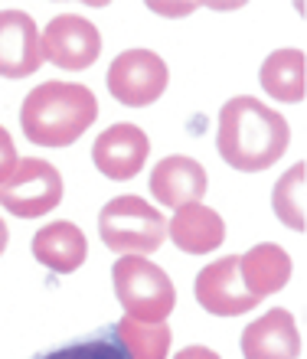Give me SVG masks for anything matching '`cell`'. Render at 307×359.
<instances>
[{
    "label": "cell",
    "mask_w": 307,
    "mask_h": 359,
    "mask_svg": "<svg viewBox=\"0 0 307 359\" xmlns=\"http://www.w3.org/2000/svg\"><path fill=\"white\" fill-rule=\"evenodd\" d=\"M291 128L278 111H271L265 102L252 95H236L222 104L219 128H216V147L219 157L236 170L259 173L281 161L288 151Z\"/></svg>",
    "instance_id": "6da1fadb"
},
{
    "label": "cell",
    "mask_w": 307,
    "mask_h": 359,
    "mask_svg": "<svg viewBox=\"0 0 307 359\" xmlns=\"http://www.w3.org/2000/svg\"><path fill=\"white\" fill-rule=\"evenodd\" d=\"M98 98L76 82H43L23 98L20 124L33 144L69 147L95 124Z\"/></svg>",
    "instance_id": "7a4b0ae2"
},
{
    "label": "cell",
    "mask_w": 307,
    "mask_h": 359,
    "mask_svg": "<svg viewBox=\"0 0 307 359\" xmlns=\"http://www.w3.org/2000/svg\"><path fill=\"white\" fill-rule=\"evenodd\" d=\"M115 297L125 307L128 320L137 323H163L177 304V287L163 268L141 255H121L111 268Z\"/></svg>",
    "instance_id": "3957f363"
},
{
    "label": "cell",
    "mask_w": 307,
    "mask_h": 359,
    "mask_svg": "<svg viewBox=\"0 0 307 359\" xmlns=\"http://www.w3.org/2000/svg\"><path fill=\"white\" fill-rule=\"evenodd\" d=\"M98 236L111 252L147 258L163 245L167 222L147 199L115 196L98 212Z\"/></svg>",
    "instance_id": "277c9868"
},
{
    "label": "cell",
    "mask_w": 307,
    "mask_h": 359,
    "mask_svg": "<svg viewBox=\"0 0 307 359\" xmlns=\"http://www.w3.org/2000/svg\"><path fill=\"white\" fill-rule=\"evenodd\" d=\"M59 199H62V177L53 163L39 157L17 161V170L0 183V206L20 219L46 216L59 206Z\"/></svg>",
    "instance_id": "5b68a950"
},
{
    "label": "cell",
    "mask_w": 307,
    "mask_h": 359,
    "mask_svg": "<svg viewBox=\"0 0 307 359\" xmlns=\"http://www.w3.org/2000/svg\"><path fill=\"white\" fill-rule=\"evenodd\" d=\"M167 82H170L167 62L151 49H128L108 66V92L128 108L154 104L167 92Z\"/></svg>",
    "instance_id": "8992f818"
},
{
    "label": "cell",
    "mask_w": 307,
    "mask_h": 359,
    "mask_svg": "<svg viewBox=\"0 0 307 359\" xmlns=\"http://www.w3.org/2000/svg\"><path fill=\"white\" fill-rule=\"evenodd\" d=\"M39 46L43 59H49L59 69H88L102 53V36L98 27L88 23L79 13H62V17L49 20V27L39 33Z\"/></svg>",
    "instance_id": "52a82bcc"
},
{
    "label": "cell",
    "mask_w": 307,
    "mask_h": 359,
    "mask_svg": "<svg viewBox=\"0 0 307 359\" xmlns=\"http://www.w3.org/2000/svg\"><path fill=\"white\" fill-rule=\"evenodd\" d=\"M196 301L216 317H239L259 304L242 284L239 255H226L196 274Z\"/></svg>",
    "instance_id": "ba28073f"
},
{
    "label": "cell",
    "mask_w": 307,
    "mask_h": 359,
    "mask_svg": "<svg viewBox=\"0 0 307 359\" xmlns=\"http://www.w3.org/2000/svg\"><path fill=\"white\" fill-rule=\"evenodd\" d=\"M151 154V141L137 124H111L108 131L98 134L95 147H92V161L108 180H131L141 173Z\"/></svg>",
    "instance_id": "9c48e42d"
},
{
    "label": "cell",
    "mask_w": 307,
    "mask_h": 359,
    "mask_svg": "<svg viewBox=\"0 0 307 359\" xmlns=\"http://www.w3.org/2000/svg\"><path fill=\"white\" fill-rule=\"evenodd\" d=\"M43 66L39 29L23 10H0V76L27 79Z\"/></svg>",
    "instance_id": "30bf717a"
},
{
    "label": "cell",
    "mask_w": 307,
    "mask_h": 359,
    "mask_svg": "<svg viewBox=\"0 0 307 359\" xmlns=\"http://www.w3.org/2000/svg\"><path fill=\"white\" fill-rule=\"evenodd\" d=\"M242 356L245 359H298L301 333L291 311L275 307L242 330Z\"/></svg>",
    "instance_id": "8fae6325"
},
{
    "label": "cell",
    "mask_w": 307,
    "mask_h": 359,
    "mask_svg": "<svg viewBox=\"0 0 307 359\" xmlns=\"http://www.w3.org/2000/svg\"><path fill=\"white\" fill-rule=\"evenodd\" d=\"M206 170L193 157H183V154H173V157H163L151 173V193L161 206L170 209H183L193 206L206 196Z\"/></svg>",
    "instance_id": "7c38bea8"
},
{
    "label": "cell",
    "mask_w": 307,
    "mask_h": 359,
    "mask_svg": "<svg viewBox=\"0 0 307 359\" xmlns=\"http://www.w3.org/2000/svg\"><path fill=\"white\" fill-rule=\"evenodd\" d=\"M170 238H173V245L180 248V252H186V255H206V252L222 245L226 222H222V216L216 209L203 206V203H193V206H183L173 212Z\"/></svg>",
    "instance_id": "4fadbf2b"
},
{
    "label": "cell",
    "mask_w": 307,
    "mask_h": 359,
    "mask_svg": "<svg viewBox=\"0 0 307 359\" xmlns=\"http://www.w3.org/2000/svg\"><path fill=\"white\" fill-rule=\"evenodd\" d=\"M239 274L245 291L255 301H261V297L281 291L291 281V258L275 242H261V245L249 248L245 255H239Z\"/></svg>",
    "instance_id": "5bb4252c"
},
{
    "label": "cell",
    "mask_w": 307,
    "mask_h": 359,
    "mask_svg": "<svg viewBox=\"0 0 307 359\" xmlns=\"http://www.w3.org/2000/svg\"><path fill=\"white\" fill-rule=\"evenodd\" d=\"M33 255L49 271H79L86 262V236L72 222H49L33 236Z\"/></svg>",
    "instance_id": "9a60e30c"
},
{
    "label": "cell",
    "mask_w": 307,
    "mask_h": 359,
    "mask_svg": "<svg viewBox=\"0 0 307 359\" xmlns=\"http://www.w3.org/2000/svg\"><path fill=\"white\" fill-rule=\"evenodd\" d=\"M261 88L278 102H304L307 95V59L301 49H275L261 62Z\"/></svg>",
    "instance_id": "2e32d148"
},
{
    "label": "cell",
    "mask_w": 307,
    "mask_h": 359,
    "mask_svg": "<svg viewBox=\"0 0 307 359\" xmlns=\"http://www.w3.org/2000/svg\"><path fill=\"white\" fill-rule=\"evenodd\" d=\"M118 343L125 346V353L131 359H167L173 333L167 323H137L121 317L118 323H111Z\"/></svg>",
    "instance_id": "e0dca14e"
},
{
    "label": "cell",
    "mask_w": 307,
    "mask_h": 359,
    "mask_svg": "<svg viewBox=\"0 0 307 359\" xmlns=\"http://www.w3.org/2000/svg\"><path fill=\"white\" fill-rule=\"evenodd\" d=\"M304 183H307V163H294L285 177L278 180L275 187V196H271V206L278 212V219L294 232H304L307 229V206H304Z\"/></svg>",
    "instance_id": "ac0fdd59"
},
{
    "label": "cell",
    "mask_w": 307,
    "mask_h": 359,
    "mask_svg": "<svg viewBox=\"0 0 307 359\" xmlns=\"http://www.w3.org/2000/svg\"><path fill=\"white\" fill-rule=\"evenodd\" d=\"M33 359H131L125 353V346L118 343L111 323L108 327H98L88 337H79L72 343H62L56 350H46Z\"/></svg>",
    "instance_id": "d6986e66"
},
{
    "label": "cell",
    "mask_w": 307,
    "mask_h": 359,
    "mask_svg": "<svg viewBox=\"0 0 307 359\" xmlns=\"http://www.w3.org/2000/svg\"><path fill=\"white\" fill-rule=\"evenodd\" d=\"M17 147H13V137L7 134V128L0 124V183L10 180V173L17 170Z\"/></svg>",
    "instance_id": "ffe728a7"
},
{
    "label": "cell",
    "mask_w": 307,
    "mask_h": 359,
    "mask_svg": "<svg viewBox=\"0 0 307 359\" xmlns=\"http://www.w3.org/2000/svg\"><path fill=\"white\" fill-rule=\"evenodd\" d=\"M173 359H219V353L206 350V346H186V350H180Z\"/></svg>",
    "instance_id": "44dd1931"
},
{
    "label": "cell",
    "mask_w": 307,
    "mask_h": 359,
    "mask_svg": "<svg viewBox=\"0 0 307 359\" xmlns=\"http://www.w3.org/2000/svg\"><path fill=\"white\" fill-rule=\"evenodd\" d=\"M4 248H7V222L0 219V255H4Z\"/></svg>",
    "instance_id": "7402d4cb"
}]
</instances>
